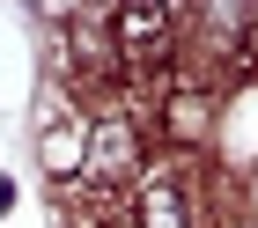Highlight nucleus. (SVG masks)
Masks as SVG:
<instances>
[{"label":"nucleus","mask_w":258,"mask_h":228,"mask_svg":"<svg viewBox=\"0 0 258 228\" xmlns=\"http://www.w3.org/2000/svg\"><path fill=\"white\" fill-rule=\"evenodd\" d=\"M148 133L133 125V111L89 118V140H81V170H89V191H133L148 177Z\"/></svg>","instance_id":"1"},{"label":"nucleus","mask_w":258,"mask_h":228,"mask_svg":"<svg viewBox=\"0 0 258 228\" xmlns=\"http://www.w3.org/2000/svg\"><path fill=\"white\" fill-rule=\"evenodd\" d=\"M221 228H258V221H251V213H236V221H221Z\"/></svg>","instance_id":"2"}]
</instances>
